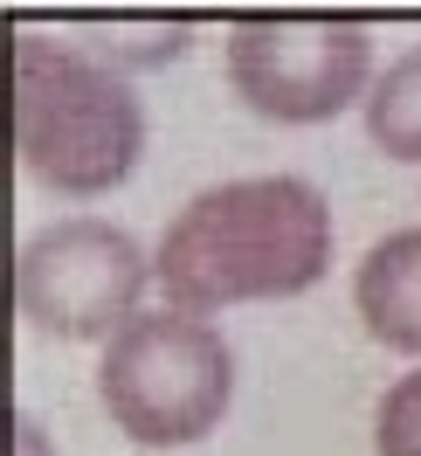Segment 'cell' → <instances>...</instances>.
<instances>
[{
    "instance_id": "cell-9",
    "label": "cell",
    "mask_w": 421,
    "mask_h": 456,
    "mask_svg": "<svg viewBox=\"0 0 421 456\" xmlns=\"http://www.w3.org/2000/svg\"><path fill=\"white\" fill-rule=\"evenodd\" d=\"M14 450H21V456H56V450H49V436H42L28 415H21V428H14Z\"/></svg>"
},
{
    "instance_id": "cell-1",
    "label": "cell",
    "mask_w": 421,
    "mask_h": 456,
    "mask_svg": "<svg viewBox=\"0 0 421 456\" xmlns=\"http://www.w3.org/2000/svg\"><path fill=\"white\" fill-rule=\"evenodd\" d=\"M325 270H332V208L297 173L200 187L166 222L152 256L166 312L187 318L304 297Z\"/></svg>"
},
{
    "instance_id": "cell-8",
    "label": "cell",
    "mask_w": 421,
    "mask_h": 456,
    "mask_svg": "<svg viewBox=\"0 0 421 456\" xmlns=\"http://www.w3.org/2000/svg\"><path fill=\"white\" fill-rule=\"evenodd\" d=\"M373 456H421V367L401 373L373 408Z\"/></svg>"
},
{
    "instance_id": "cell-3",
    "label": "cell",
    "mask_w": 421,
    "mask_h": 456,
    "mask_svg": "<svg viewBox=\"0 0 421 456\" xmlns=\"http://www.w3.org/2000/svg\"><path fill=\"white\" fill-rule=\"evenodd\" d=\"M235 395V353L207 318L139 312L97 360V401L139 450H187L215 436Z\"/></svg>"
},
{
    "instance_id": "cell-2",
    "label": "cell",
    "mask_w": 421,
    "mask_h": 456,
    "mask_svg": "<svg viewBox=\"0 0 421 456\" xmlns=\"http://www.w3.org/2000/svg\"><path fill=\"white\" fill-rule=\"evenodd\" d=\"M14 152L49 194H111L145 159V104L117 62L14 35Z\"/></svg>"
},
{
    "instance_id": "cell-6",
    "label": "cell",
    "mask_w": 421,
    "mask_h": 456,
    "mask_svg": "<svg viewBox=\"0 0 421 456\" xmlns=\"http://www.w3.org/2000/svg\"><path fill=\"white\" fill-rule=\"evenodd\" d=\"M360 325L387 353H421V228H393L352 270Z\"/></svg>"
},
{
    "instance_id": "cell-4",
    "label": "cell",
    "mask_w": 421,
    "mask_h": 456,
    "mask_svg": "<svg viewBox=\"0 0 421 456\" xmlns=\"http://www.w3.org/2000/svg\"><path fill=\"white\" fill-rule=\"evenodd\" d=\"M145 249L132 228L77 215V222H49L21 242L14 263V297L21 318L49 339H104L111 346L145 297Z\"/></svg>"
},
{
    "instance_id": "cell-7",
    "label": "cell",
    "mask_w": 421,
    "mask_h": 456,
    "mask_svg": "<svg viewBox=\"0 0 421 456\" xmlns=\"http://www.w3.org/2000/svg\"><path fill=\"white\" fill-rule=\"evenodd\" d=\"M366 139L401 167H421V42L393 56L366 90Z\"/></svg>"
},
{
    "instance_id": "cell-5",
    "label": "cell",
    "mask_w": 421,
    "mask_h": 456,
    "mask_svg": "<svg viewBox=\"0 0 421 456\" xmlns=\"http://www.w3.org/2000/svg\"><path fill=\"white\" fill-rule=\"evenodd\" d=\"M373 77V35L360 21H235L228 84L270 125H325Z\"/></svg>"
}]
</instances>
